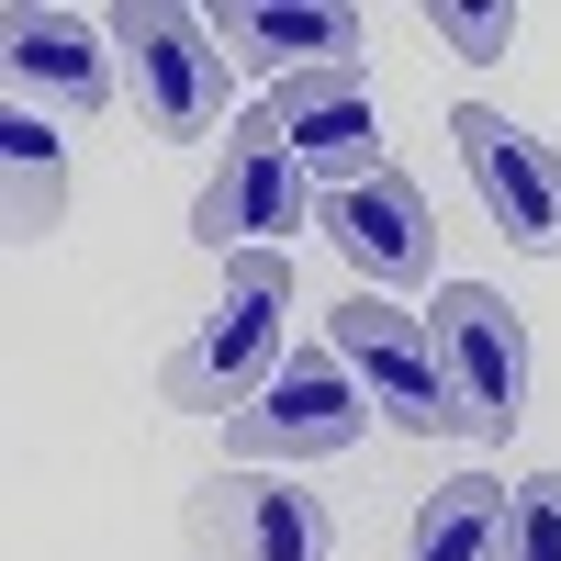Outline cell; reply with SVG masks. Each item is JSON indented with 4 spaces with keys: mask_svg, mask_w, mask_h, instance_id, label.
Wrapping results in <instances>:
<instances>
[{
    "mask_svg": "<svg viewBox=\"0 0 561 561\" xmlns=\"http://www.w3.org/2000/svg\"><path fill=\"white\" fill-rule=\"evenodd\" d=\"M280 337H293V259H280V248L225 259V304L203 314V337L158 370V393H169L180 415H225V404L248 415V393H270L280 359H293Z\"/></svg>",
    "mask_w": 561,
    "mask_h": 561,
    "instance_id": "6da1fadb",
    "label": "cell"
},
{
    "mask_svg": "<svg viewBox=\"0 0 561 561\" xmlns=\"http://www.w3.org/2000/svg\"><path fill=\"white\" fill-rule=\"evenodd\" d=\"M427 348H438V393H449V427L460 438H517L528 415V325L494 280H438L427 304Z\"/></svg>",
    "mask_w": 561,
    "mask_h": 561,
    "instance_id": "7a4b0ae2",
    "label": "cell"
},
{
    "mask_svg": "<svg viewBox=\"0 0 561 561\" xmlns=\"http://www.w3.org/2000/svg\"><path fill=\"white\" fill-rule=\"evenodd\" d=\"M113 57L135 79V124L158 135V147H192V135L225 124V45L203 12H180V0H124L113 12Z\"/></svg>",
    "mask_w": 561,
    "mask_h": 561,
    "instance_id": "3957f363",
    "label": "cell"
},
{
    "mask_svg": "<svg viewBox=\"0 0 561 561\" xmlns=\"http://www.w3.org/2000/svg\"><path fill=\"white\" fill-rule=\"evenodd\" d=\"M259 147H280L314 192H359V180H382V102H370V68H314V79H280L270 102L237 124Z\"/></svg>",
    "mask_w": 561,
    "mask_h": 561,
    "instance_id": "277c9868",
    "label": "cell"
},
{
    "mask_svg": "<svg viewBox=\"0 0 561 561\" xmlns=\"http://www.w3.org/2000/svg\"><path fill=\"white\" fill-rule=\"evenodd\" d=\"M359 427H370L359 370L337 348H293L280 382L248 415H225V449H237V460H337V449H359Z\"/></svg>",
    "mask_w": 561,
    "mask_h": 561,
    "instance_id": "5b68a950",
    "label": "cell"
},
{
    "mask_svg": "<svg viewBox=\"0 0 561 561\" xmlns=\"http://www.w3.org/2000/svg\"><path fill=\"white\" fill-rule=\"evenodd\" d=\"M325 348L359 370V393H370L382 427H404V438H438V427H449L427 314H404V304H382V293H348V304H325Z\"/></svg>",
    "mask_w": 561,
    "mask_h": 561,
    "instance_id": "8992f818",
    "label": "cell"
},
{
    "mask_svg": "<svg viewBox=\"0 0 561 561\" xmlns=\"http://www.w3.org/2000/svg\"><path fill=\"white\" fill-rule=\"evenodd\" d=\"M449 147H460V169H472L494 237L517 248V259H550L561 248V158L539 147L528 124H505L494 102H460L449 113Z\"/></svg>",
    "mask_w": 561,
    "mask_h": 561,
    "instance_id": "52a82bcc",
    "label": "cell"
},
{
    "mask_svg": "<svg viewBox=\"0 0 561 561\" xmlns=\"http://www.w3.org/2000/svg\"><path fill=\"white\" fill-rule=\"evenodd\" d=\"M180 528H192L203 561H325V550H337L325 505H314L304 483H270V472H214V483H192Z\"/></svg>",
    "mask_w": 561,
    "mask_h": 561,
    "instance_id": "ba28073f",
    "label": "cell"
},
{
    "mask_svg": "<svg viewBox=\"0 0 561 561\" xmlns=\"http://www.w3.org/2000/svg\"><path fill=\"white\" fill-rule=\"evenodd\" d=\"M325 237H337V259L370 293H415V280L438 270V214H427V192H415L404 169L359 180V192H325Z\"/></svg>",
    "mask_w": 561,
    "mask_h": 561,
    "instance_id": "9c48e42d",
    "label": "cell"
},
{
    "mask_svg": "<svg viewBox=\"0 0 561 561\" xmlns=\"http://www.w3.org/2000/svg\"><path fill=\"white\" fill-rule=\"evenodd\" d=\"M314 214V180L280 158V147H259V135H237V147H225V169L203 180V203H192V237L225 259H259V248H280L293 237V225Z\"/></svg>",
    "mask_w": 561,
    "mask_h": 561,
    "instance_id": "30bf717a",
    "label": "cell"
},
{
    "mask_svg": "<svg viewBox=\"0 0 561 561\" xmlns=\"http://www.w3.org/2000/svg\"><path fill=\"white\" fill-rule=\"evenodd\" d=\"M12 90L23 113H102L113 102V23H79V12H12Z\"/></svg>",
    "mask_w": 561,
    "mask_h": 561,
    "instance_id": "8fae6325",
    "label": "cell"
},
{
    "mask_svg": "<svg viewBox=\"0 0 561 561\" xmlns=\"http://www.w3.org/2000/svg\"><path fill=\"white\" fill-rule=\"evenodd\" d=\"M214 45L248 57V68L314 79V68H359V12H337V0H225Z\"/></svg>",
    "mask_w": 561,
    "mask_h": 561,
    "instance_id": "7c38bea8",
    "label": "cell"
},
{
    "mask_svg": "<svg viewBox=\"0 0 561 561\" xmlns=\"http://www.w3.org/2000/svg\"><path fill=\"white\" fill-rule=\"evenodd\" d=\"M517 550V483L494 472H460L427 494V517H415V561H505Z\"/></svg>",
    "mask_w": 561,
    "mask_h": 561,
    "instance_id": "4fadbf2b",
    "label": "cell"
},
{
    "mask_svg": "<svg viewBox=\"0 0 561 561\" xmlns=\"http://www.w3.org/2000/svg\"><path fill=\"white\" fill-rule=\"evenodd\" d=\"M0 225L34 248V237H57L68 225V158H57V135H45V113H0Z\"/></svg>",
    "mask_w": 561,
    "mask_h": 561,
    "instance_id": "5bb4252c",
    "label": "cell"
},
{
    "mask_svg": "<svg viewBox=\"0 0 561 561\" xmlns=\"http://www.w3.org/2000/svg\"><path fill=\"white\" fill-rule=\"evenodd\" d=\"M427 23L449 34V57H505V34H517V12H505V0H438Z\"/></svg>",
    "mask_w": 561,
    "mask_h": 561,
    "instance_id": "9a60e30c",
    "label": "cell"
},
{
    "mask_svg": "<svg viewBox=\"0 0 561 561\" xmlns=\"http://www.w3.org/2000/svg\"><path fill=\"white\" fill-rule=\"evenodd\" d=\"M505 561H561V472L517 483V550H505Z\"/></svg>",
    "mask_w": 561,
    "mask_h": 561,
    "instance_id": "2e32d148",
    "label": "cell"
}]
</instances>
